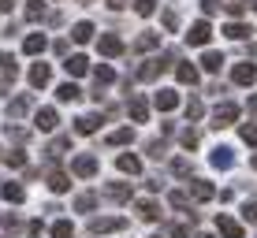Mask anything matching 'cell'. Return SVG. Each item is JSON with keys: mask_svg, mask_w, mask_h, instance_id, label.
Here are the masks:
<instances>
[{"mask_svg": "<svg viewBox=\"0 0 257 238\" xmlns=\"http://www.w3.org/2000/svg\"><path fill=\"white\" fill-rule=\"evenodd\" d=\"M127 227V219H119V216H97L90 219V234H108V231H123Z\"/></svg>", "mask_w": 257, "mask_h": 238, "instance_id": "3", "label": "cell"}, {"mask_svg": "<svg viewBox=\"0 0 257 238\" xmlns=\"http://www.w3.org/2000/svg\"><path fill=\"white\" fill-rule=\"evenodd\" d=\"M209 38H212V26H209V19L194 23V26H190V34H187V41H190V45H209Z\"/></svg>", "mask_w": 257, "mask_h": 238, "instance_id": "6", "label": "cell"}, {"mask_svg": "<svg viewBox=\"0 0 257 238\" xmlns=\"http://www.w3.org/2000/svg\"><path fill=\"white\" fill-rule=\"evenodd\" d=\"M71 171H75L78 179H93V175H97V160H93V156H75Z\"/></svg>", "mask_w": 257, "mask_h": 238, "instance_id": "8", "label": "cell"}, {"mask_svg": "<svg viewBox=\"0 0 257 238\" xmlns=\"http://www.w3.org/2000/svg\"><path fill=\"white\" fill-rule=\"evenodd\" d=\"M201 67H205L209 75H216L220 67H224V56H220V52H205V56H201Z\"/></svg>", "mask_w": 257, "mask_h": 238, "instance_id": "30", "label": "cell"}, {"mask_svg": "<svg viewBox=\"0 0 257 238\" xmlns=\"http://www.w3.org/2000/svg\"><path fill=\"white\" fill-rule=\"evenodd\" d=\"M164 149H168L164 142H149V145H146V156H153V160H161V156H164Z\"/></svg>", "mask_w": 257, "mask_h": 238, "instance_id": "41", "label": "cell"}, {"mask_svg": "<svg viewBox=\"0 0 257 238\" xmlns=\"http://www.w3.org/2000/svg\"><path fill=\"white\" fill-rule=\"evenodd\" d=\"M101 116H78L75 119V130H78V134H97V130H101Z\"/></svg>", "mask_w": 257, "mask_h": 238, "instance_id": "14", "label": "cell"}, {"mask_svg": "<svg viewBox=\"0 0 257 238\" xmlns=\"http://www.w3.org/2000/svg\"><path fill=\"white\" fill-rule=\"evenodd\" d=\"M67 145H71V142H67V138H52V142H49V149H45V153L52 156V160H56V156H64V153H67Z\"/></svg>", "mask_w": 257, "mask_h": 238, "instance_id": "34", "label": "cell"}, {"mask_svg": "<svg viewBox=\"0 0 257 238\" xmlns=\"http://www.w3.org/2000/svg\"><path fill=\"white\" fill-rule=\"evenodd\" d=\"M123 4H127V0H108V8H112V12H119Z\"/></svg>", "mask_w": 257, "mask_h": 238, "instance_id": "52", "label": "cell"}, {"mask_svg": "<svg viewBox=\"0 0 257 238\" xmlns=\"http://www.w3.org/2000/svg\"><path fill=\"white\" fill-rule=\"evenodd\" d=\"M242 219L246 223H257V201H246L242 205Z\"/></svg>", "mask_w": 257, "mask_h": 238, "instance_id": "42", "label": "cell"}, {"mask_svg": "<svg viewBox=\"0 0 257 238\" xmlns=\"http://www.w3.org/2000/svg\"><path fill=\"white\" fill-rule=\"evenodd\" d=\"M0 197L12 201V205H19V201H26V190L19 186V182H4V186H0Z\"/></svg>", "mask_w": 257, "mask_h": 238, "instance_id": "18", "label": "cell"}, {"mask_svg": "<svg viewBox=\"0 0 257 238\" xmlns=\"http://www.w3.org/2000/svg\"><path fill=\"white\" fill-rule=\"evenodd\" d=\"M15 8V0H0V12H12Z\"/></svg>", "mask_w": 257, "mask_h": 238, "instance_id": "51", "label": "cell"}, {"mask_svg": "<svg viewBox=\"0 0 257 238\" xmlns=\"http://www.w3.org/2000/svg\"><path fill=\"white\" fill-rule=\"evenodd\" d=\"M175 78H179L183 86H194V82H198V67H194V64H183V60H179V64H175Z\"/></svg>", "mask_w": 257, "mask_h": 238, "instance_id": "20", "label": "cell"}, {"mask_svg": "<svg viewBox=\"0 0 257 238\" xmlns=\"http://www.w3.org/2000/svg\"><path fill=\"white\" fill-rule=\"evenodd\" d=\"M71 38H75V41H90V38H93V23H75Z\"/></svg>", "mask_w": 257, "mask_h": 238, "instance_id": "33", "label": "cell"}, {"mask_svg": "<svg viewBox=\"0 0 257 238\" xmlns=\"http://www.w3.org/2000/svg\"><path fill=\"white\" fill-rule=\"evenodd\" d=\"M168 234H172V238H187L190 231H187V227H183V223H172V227H168Z\"/></svg>", "mask_w": 257, "mask_h": 238, "instance_id": "49", "label": "cell"}, {"mask_svg": "<svg viewBox=\"0 0 257 238\" xmlns=\"http://www.w3.org/2000/svg\"><path fill=\"white\" fill-rule=\"evenodd\" d=\"M216 231L224 234V238H242V234H246V231H242V223H238L235 216H224V212L216 216Z\"/></svg>", "mask_w": 257, "mask_h": 238, "instance_id": "4", "label": "cell"}, {"mask_svg": "<svg viewBox=\"0 0 257 238\" xmlns=\"http://www.w3.org/2000/svg\"><path fill=\"white\" fill-rule=\"evenodd\" d=\"M135 212H138V219L153 223V219H161V205H157V201H138V205H135Z\"/></svg>", "mask_w": 257, "mask_h": 238, "instance_id": "12", "label": "cell"}, {"mask_svg": "<svg viewBox=\"0 0 257 238\" xmlns=\"http://www.w3.org/2000/svg\"><path fill=\"white\" fill-rule=\"evenodd\" d=\"M4 160L12 164V167H23V164H26V149H12V153H8Z\"/></svg>", "mask_w": 257, "mask_h": 238, "instance_id": "38", "label": "cell"}, {"mask_svg": "<svg viewBox=\"0 0 257 238\" xmlns=\"http://www.w3.org/2000/svg\"><path fill=\"white\" fill-rule=\"evenodd\" d=\"M34 119H38V130H56L60 127V112L56 108H38Z\"/></svg>", "mask_w": 257, "mask_h": 238, "instance_id": "9", "label": "cell"}, {"mask_svg": "<svg viewBox=\"0 0 257 238\" xmlns=\"http://www.w3.org/2000/svg\"><path fill=\"white\" fill-rule=\"evenodd\" d=\"M45 45H49V41L41 38V34H30V38L23 41V52H30V56H38V52H45Z\"/></svg>", "mask_w": 257, "mask_h": 238, "instance_id": "26", "label": "cell"}, {"mask_svg": "<svg viewBox=\"0 0 257 238\" xmlns=\"http://www.w3.org/2000/svg\"><path fill=\"white\" fill-rule=\"evenodd\" d=\"M45 182H49L52 193H67V190H71V175H64V171H49Z\"/></svg>", "mask_w": 257, "mask_h": 238, "instance_id": "16", "label": "cell"}, {"mask_svg": "<svg viewBox=\"0 0 257 238\" xmlns=\"http://www.w3.org/2000/svg\"><path fill=\"white\" fill-rule=\"evenodd\" d=\"M131 119H135V123H146V119H149V104L142 101V97L131 101Z\"/></svg>", "mask_w": 257, "mask_h": 238, "instance_id": "28", "label": "cell"}, {"mask_svg": "<svg viewBox=\"0 0 257 238\" xmlns=\"http://www.w3.org/2000/svg\"><path fill=\"white\" fill-rule=\"evenodd\" d=\"M194 238H216V234H209V231H198V234H194Z\"/></svg>", "mask_w": 257, "mask_h": 238, "instance_id": "53", "label": "cell"}, {"mask_svg": "<svg viewBox=\"0 0 257 238\" xmlns=\"http://www.w3.org/2000/svg\"><path fill=\"white\" fill-rule=\"evenodd\" d=\"M190 197L194 201H212V197H216V186L205 182V179H190Z\"/></svg>", "mask_w": 257, "mask_h": 238, "instance_id": "7", "label": "cell"}, {"mask_svg": "<svg viewBox=\"0 0 257 238\" xmlns=\"http://www.w3.org/2000/svg\"><path fill=\"white\" fill-rule=\"evenodd\" d=\"M201 112H205V104H201V101H190L187 104V116L190 119H201Z\"/></svg>", "mask_w": 257, "mask_h": 238, "instance_id": "46", "label": "cell"}, {"mask_svg": "<svg viewBox=\"0 0 257 238\" xmlns=\"http://www.w3.org/2000/svg\"><path fill=\"white\" fill-rule=\"evenodd\" d=\"M157 108H161V112L179 108V93H175V90H161V93H157Z\"/></svg>", "mask_w": 257, "mask_h": 238, "instance_id": "22", "label": "cell"}, {"mask_svg": "<svg viewBox=\"0 0 257 238\" xmlns=\"http://www.w3.org/2000/svg\"><path fill=\"white\" fill-rule=\"evenodd\" d=\"M78 97H82V90H78L75 82H64L56 90V101H64V104H71V101H78Z\"/></svg>", "mask_w": 257, "mask_h": 238, "instance_id": "24", "label": "cell"}, {"mask_svg": "<svg viewBox=\"0 0 257 238\" xmlns=\"http://www.w3.org/2000/svg\"><path fill=\"white\" fill-rule=\"evenodd\" d=\"M250 164H253V171H257V156H253V160H250Z\"/></svg>", "mask_w": 257, "mask_h": 238, "instance_id": "55", "label": "cell"}, {"mask_svg": "<svg viewBox=\"0 0 257 238\" xmlns=\"http://www.w3.org/2000/svg\"><path fill=\"white\" fill-rule=\"evenodd\" d=\"M172 175H179V179H187V175H190V164H187V160H172Z\"/></svg>", "mask_w": 257, "mask_h": 238, "instance_id": "44", "label": "cell"}, {"mask_svg": "<svg viewBox=\"0 0 257 238\" xmlns=\"http://www.w3.org/2000/svg\"><path fill=\"white\" fill-rule=\"evenodd\" d=\"M242 12H246V4H238V0L227 4V15H231V19H242Z\"/></svg>", "mask_w": 257, "mask_h": 238, "instance_id": "48", "label": "cell"}, {"mask_svg": "<svg viewBox=\"0 0 257 238\" xmlns=\"http://www.w3.org/2000/svg\"><path fill=\"white\" fill-rule=\"evenodd\" d=\"M93 208H97V193L86 190V193H78V197H75V212H93Z\"/></svg>", "mask_w": 257, "mask_h": 238, "instance_id": "25", "label": "cell"}, {"mask_svg": "<svg viewBox=\"0 0 257 238\" xmlns=\"http://www.w3.org/2000/svg\"><path fill=\"white\" fill-rule=\"evenodd\" d=\"M49 64H34L30 67V86H34V90H45V86H49Z\"/></svg>", "mask_w": 257, "mask_h": 238, "instance_id": "13", "label": "cell"}, {"mask_svg": "<svg viewBox=\"0 0 257 238\" xmlns=\"http://www.w3.org/2000/svg\"><path fill=\"white\" fill-rule=\"evenodd\" d=\"M104 193H108V201H131V186L127 182H112Z\"/></svg>", "mask_w": 257, "mask_h": 238, "instance_id": "29", "label": "cell"}, {"mask_svg": "<svg viewBox=\"0 0 257 238\" xmlns=\"http://www.w3.org/2000/svg\"><path fill=\"white\" fill-rule=\"evenodd\" d=\"M201 12H205V15H216V12H220V0H201Z\"/></svg>", "mask_w": 257, "mask_h": 238, "instance_id": "47", "label": "cell"}, {"mask_svg": "<svg viewBox=\"0 0 257 238\" xmlns=\"http://www.w3.org/2000/svg\"><path fill=\"white\" fill-rule=\"evenodd\" d=\"M209 160H212V167L227 171V167L235 164V156H231V149H227V145H216V149H212V156H209Z\"/></svg>", "mask_w": 257, "mask_h": 238, "instance_id": "10", "label": "cell"}, {"mask_svg": "<svg viewBox=\"0 0 257 238\" xmlns=\"http://www.w3.org/2000/svg\"><path fill=\"white\" fill-rule=\"evenodd\" d=\"M157 45H161V38H157L153 30H146V34H142V38H138V52H153Z\"/></svg>", "mask_w": 257, "mask_h": 238, "instance_id": "31", "label": "cell"}, {"mask_svg": "<svg viewBox=\"0 0 257 238\" xmlns=\"http://www.w3.org/2000/svg\"><path fill=\"white\" fill-rule=\"evenodd\" d=\"M45 0H26V19L30 23H38V19H45Z\"/></svg>", "mask_w": 257, "mask_h": 238, "instance_id": "27", "label": "cell"}, {"mask_svg": "<svg viewBox=\"0 0 257 238\" xmlns=\"http://www.w3.org/2000/svg\"><path fill=\"white\" fill-rule=\"evenodd\" d=\"M82 4H90V0H82Z\"/></svg>", "mask_w": 257, "mask_h": 238, "instance_id": "56", "label": "cell"}, {"mask_svg": "<svg viewBox=\"0 0 257 238\" xmlns=\"http://www.w3.org/2000/svg\"><path fill=\"white\" fill-rule=\"evenodd\" d=\"M131 142H135V127H119L108 134V145H131Z\"/></svg>", "mask_w": 257, "mask_h": 238, "instance_id": "23", "label": "cell"}, {"mask_svg": "<svg viewBox=\"0 0 257 238\" xmlns=\"http://www.w3.org/2000/svg\"><path fill=\"white\" fill-rule=\"evenodd\" d=\"M179 142H183V149H198V130H194V127L179 130Z\"/></svg>", "mask_w": 257, "mask_h": 238, "instance_id": "36", "label": "cell"}, {"mask_svg": "<svg viewBox=\"0 0 257 238\" xmlns=\"http://www.w3.org/2000/svg\"><path fill=\"white\" fill-rule=\"evenodd\" d=\"M26 234H30V238H38V234H41V219H30V227H26Z\"/></svg>", "mask_w": 257, "mask_h": 238, "instance_id": "50", "label": "cell"}, {"mask_svg": "<svg viewBox=\"0 0 257 238\" xmlns=\"http://www.w3.org/2000/svg\"><path fill=\"white\" fill-rule=\"evenodd\" d=\"M135 12L138 15H153L157 12V0H135Z\"/></svg>", "mask_w": 257, "mask_h": 238, "instance_id": "40", "label": "cell"}, {"mask_svg": "<svg viewBox=\"0 0 257 238\" xmlns=\"http://www.w3.org/2000/svg\"><path fill=\"white\" fill-rule=\"evenodd\" d=\"M238 119V104L235 101H224V104H216V112H212V127H231V123Z\"/></svg>", "mask_w": 257, "mask_h": 238, "instance_id": "2", "label": "cell"}, {"mask_svg": "<svg viewBox=\"0 0 257 238\" xmlns=\"http://www.w3.org/2000/svg\"><path fill=\"white\" fill-rule=\"evenodd\" d=\"M34 108V101H30V93H23V97H15L12 104H8V116L12 119H19V116H26V112Z\"/></svg>", "mask_w": 257, "mask_h": 238, "instance_id": "17", "label": "cell"}, {"mask_svg": "<svg viewBox=\"0 0 257 238\" xmlns=\"http://www.w3.org/2000/svg\"><path fill=\"white\" fill-rule=\"evenodd\" d=\"M97 45H101V52H104V56H119V52H123L119 34H101V41H97Z\"/></svg>", "mask_w": 257, "mask_h": 238, "instance_id": "11", "label": "cell"}, {"mask_svg": "<svg viewBox=\"0 0 257 238\" xmlns=\"http://www.w3.org/2000/svg\"><path fill=\"white\" fill-rule=\"evenodd\" d=\"M246 8H253V12H257V0H246Z\"/></svg>", "mask_w": 257, "mask_h": 238, "instance_id": "54", "label": "cell"}, {"mask_svg": "<svg viewBox=\"0 0 257 238\" xmlns=\"http://www.w3.org/2000/svg\"><path fill=\"white\" fill-rule=\"evenodd\" d=\"M164 26H168V30L179 26V12H175V8H168V12H164Z\"/></svg>", "mask_w": 257, "mask_h": 238, "instance_id": "45", "label": "cell"}, {"mask_svg": "<svg viewBox=\"0 0 257 238\" xmlns=\"http://www.w3.org/2000/svg\"><path fill=\"white\" fill-rule=\"evenodd\" d=\"M168 201H172V208H190V193H183V190H172V193H168Z\"/></svg>", "mask_w": 257, "mask_h": 238, "instance_id": "35", "label": "cell"}, {"mask_svg": "<svg viewBox=\"0 0 257 238\" xmlns=\"http://www.w3.org/2000/svg\"><path fill=\"white\" fill-rule=\"evenodd\" d=\"M238 134H242V142H246V145H257V123H246Z\"/></svg>", "mask_w": 257, "mask_h": 238, "instance_id": "37", "label": "cell"}, {"mask_svg": "<svg viewBox=\"0 0 257 238\" xmlns=\"http://www.w3.org/2000/svg\"><path fill=\"white\" fill-rule=\"evenodd\" d=\"M224 38H231V41H246V38H250V26L238 23V19H231V23L224 26Z\"/></svg>", "mask_w": 257, "mask_h": 238, "instance_id": "19", "label": "cell"}, {"mask_svg": "<svg viewBox=\"0 0 257 238\" xmlns=\"http://www.w3.org/2000/svg\"><path fill=\"white\" fill-rule=\"evenodd\" d=\"M8 138H15V142H30V130H23V127H8Z\"/></svg>", "mask_w": 257, "mask_h": 238, "instance_id": "43", "label": "cell"}, {"mask_svg": "<svg viewBox=\"0 0 257 238\" xmlns=\"http://www.w3.org/2000/svg\"><path fill=\"white\" fill-rule=\"evenodd\" d=\"M67 75H75V78H82L86 71H90V60H86V56H67Z\"/></svg>", "mask_w": 257, "mask_h": 238, "instance_id": "21", "label": "cell"}, {"mask_svg": "<svg viewBox=\"0 0 257 238\" xmlns=\"http://www.w3.org/2000/svg\"><path fill=\"white\" fill-rule=\"evenodd\" d=\"M49 234H52V238H71V234H75V227H71L67 219H56V223L49 227Z\"/></svg>", "mask_w": 257, "mask_h": 238, "instance_id": "32", "label": "cell"}, {"mask_svg": "<svg viewBox=\"0 0 257 238\" xmlns=\"http://www.w3.org/2000/svg\"><path fill=\"white\" fill-rule=\"evenodd\" d=\"M231 82H235V86H253V82H257V67H253V64H235Z\"/></svg>", "mask_w": 257, "mask_h": 238, "instance_id": "5", "label": "cell"}, {"mask_svg": "<svg viewBox=\"0 0 257 238\" xmlns=\"http://www.w3.org/2000/svg\"><path fill=\"white\" fill-rule=\"evenodd\" d=\"M15 75H19V64H15V56H8V52H4V56H0V97L12 90Z\"/></svg>", "mask_w": 257, "mask_h": 238, "instance_id": "1", "label": "cell"}, {"mask_svg": "<svg viewBox=\"0 0 257 238\" xmlns=\"http://www.w3.org/2000/svg\"><path fill=\"white\" fill-rule=\"evenodd\" d=\"M112 78H116V67H108V64H101V67H97V82H112Z\"/></svg>", "mask_w": 257, "mask_h": 238, "instance_id": "39", "label": "cell"}, {"mask_svg": "<svg viewBox=\"0 0 257 238\" xmlns=\"http://www.w3.org/2000/svg\"><path fill=\"white\" fill-rule=\"evenodd\" d=\"M116 167H119L123 175H138L142 171V160H138L135 153H123V156H116Z\"/></svg>", "mask_w": 257, "mask_h": 238, "instance_id": "15", "label": "cell"}]
</instances>
